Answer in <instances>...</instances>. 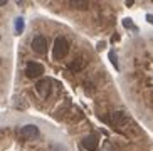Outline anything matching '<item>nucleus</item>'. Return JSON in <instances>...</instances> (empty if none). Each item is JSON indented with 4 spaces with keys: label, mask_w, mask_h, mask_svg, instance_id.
<instances>
[{
    "label": "nucleus",
    "mask_w": 153,
    "mask_h": 151,
    "mask_svg": "<svg viewBox=\"0 0 153 151\" xmlns=\"http://www.w3.org/2000/svg\"><path fill=\"white\" fill-rule=\"evenodd\" d=\"M44 74V66L41 62H29L25 66V76H27L29 79H37V77H41Z\"/></svg>",
    "instance_id": "f03ea898"
},
{
    "label": "nucleus",
    "mask_w": 153,
    "mask_h": 151,
    "mask_svg": "<svg viewBox=\"0 0 153 151\" xmlns=\"http://www.w3.org/2000/svg\"><path fill=\"white\" fill-rule=\"evenodd\" d=\"M106 121H108L111 126H121L126 124V113L123 111H111L108 116H106Z\"/></svg>",
    "instance_id": "7ed1b4c3"
},
{
    "label": "nucleus",
    "mask_w": 153,
    "mask_h": 151,
    "mask_svg": "<svg viewBox=\"0 0 153 151\" xmlns=\"http://www.w3.org/2000/svg\"><path fill=\"white\" fill-rule=\"evenodd\" d=\"M69 7L77 9V10H88L89 9V4L84 2V0H72V2H69Z\"/></svg>",
    "instance_id": "6e6552de"
},
{
    "label": "nucleus",
    "mask_w": 153,
    "mask_h": 151,
    "mask_svg": "<svg viewBox=\"0 0 153 151\" xmlns=\"http://www.w3.org/2000/svg\"><path fill=\"white\" fill-rule=\"evenodd\" d=\"M146 20H148L150 24H153V13H146Z\"/></svg>",
    "instance_id": "4468645a"
},
{
    "label": "nucleus",
    "mask_w": 153,
    "mask_h": 151,
    "mask_svg": "<svg viewBox=\"0 0 153 151\" xmlns=\"http://www.w3.org/2000/svg\"><path fill=\"white\" fill-rule=\"evenodd\" d=\"M98 144H99V138L96 134H88V136L81 141V146L84 148L86 151H94L96 148H98Z\"/></svg>",
    "instance_id": "423d86ee"
},
{
    "label": "nucleus",
    "mask_w": 153,
    "mask_h": 151,
    "mask_svg": "<svg viewBox=\"0 0 153 151\" xmlns=\"http://www.w3.org/2000/svg\"><path fill=\"white\" fill-rule=\"evenodd\" d=\"M39 134H41V131H39V128L34 126V124H25V126L20 128V136H22V138L30 139V138H37Z\"/></svg>",
    "instance_id": "0eeeda50"
},
{
    "label": "nucleus",
    "mask_w": 153,
    "mask_h": 151,
    "mask_svg": "<svg viewBox=\"0 0 153 151\" xmlns=\"http://www.w3.org/2000/svg\"><path fill=\"white\" fill-rule=\"evenodd\" d=\"M82 67H84V61H82L81 57H77V59H74L71 64H69V69L71 71H74V72H77V71H81Z\"/></svg>",
    "instance_id": "1a4fd4ad"
},
{
    "label": "nucleus",
    "mask_w": 153,
    "mask_h": 151,
    "mask_svg": "<svg viewBox=\"0 0 153 151\" xmlns=\"http://www.w3.org/2000/svg\"><path fill=\"white\" fill-rule=\"evenodd\" d=\"M123 25H125V27H130L131 30H136V27L133 25V22H131L130 19H125V20H123Z\"/></svg>",
    "instance_id": "f8f14e48"
},
{
    "label": "nucleus",
    "mask_w": 153,
    "mask_h": 151,
    "mask_svg": "<svg viewBox=\"0 0 153 151\" xmlns=\"http://www.w3.org/2000/svg\"><path fill=\"white\" fill-rule=\"evenodd\" d=\"M101 151H114V146H113L111 143H106V144L101 148Z\"/></svg>",
    "instance_id": "ddd939ff"
},
{
    "label": "nucleus",
    "mask_w": 153,
    "mask_h": 151,
    "mask_svg": "<svg viewBox=\"0 0 153 151\" xmlns=\"http://www.w3.org/2000/svg\"><path fill=\"white\" fill-rule=\"evenodd\" d=\"M109 61L114 64V69H120V64H118V59H116V54H114V52L109 54Z\"/></svg>",
    "instance_id": "9d476101"
},
{
    "label": "nucleus",
    "mask_w": 153,
    "mask_h": 151,
    "mask_svg": "<svg viewBox=\"0 0 153 151\" xmlns=\"http://www.w3.org/2000/svg\"><path fill=\"white\" fill-rule=\"evenodd\" d=\"M32 50L36 54H45L47 52V39L44 36H36L32 39Z\"/></svg>",
    "instance_id": "20e7f679"
},
{
    "label": "nucleus",
    "mask_w": 153,
    "mask_h": 151,
    "mask_svg": "<svg viewBox=\"0 0 153 151\" xmlns=\"http://www.w3.org/2000/svg\"><path fill=\"white\" fill-rule=\"evenodd\" d=\"M36 89H37V93L41 94L42 98H47L51 94V89H52V81L51 79H41V81H37L36 82Z\"/></svg>",
    "instance_id": "39448f33"
},
{
    "label": "nucleus",
    "mask_w": 153,
    "mask_h": 151,
    "mask_svg": "<svg viewBox=\"0 0 153 151\" xmlns=\"http://www.w3.org/2000/svg\"><path fill=\"white\" fill-rule=\"evenodd\" d=\"M69 52V42L68 39L64 37H57L54 42V47H52V54H54L56 59H62L64 56H68Z\"/></svg>",
    "instance_id": "f257e3e1"
},
{
    "label": "nucleus",
    "mask_w": 153,
    "mask_h": 151,
    "mask_svg": "<svg viewBox=\"0 0 153 151\" xmlns=\"http://www.w3.org/2000/svg\"><path fill=\"white\" fill-rule=\"evenodd\" d=\"M15 25H17V34H20V32H22V29H24V20L22 19H17V20H15Z\"/></svg>",
    "instance_id": "9b49d317"
}]
</instances>
